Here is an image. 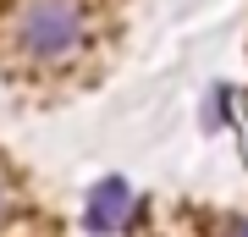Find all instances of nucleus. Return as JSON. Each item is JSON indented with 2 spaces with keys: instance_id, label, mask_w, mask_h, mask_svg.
<instances>
[{
  "instance_id": "1",
  "label": "nucleus",
  "mask_w": 248,
  "mask_h": 237,
  "mask_svg": "<svg viewBox=\"0 0 248 237\" xmlns=\"http://www.w3.org/2000/svg\"><path fill=\"white\" fill-rule=\"evenodd\" d=\"M11 39L33 61H66L83 44V6L78 0H22L17 22H11Z\"/></svg>"
},
{
  "instance_id": "2",
  "label": "nucleus",
  "mask_w": 248,
  "mask_h": 237,
  "mask_svg": "<svg viewBox=\"0 0 248 237\" xmlns=\"http://www.w3.org/2000/svg\"><path fill=\"white\" fill-rule=\"evenodd\" d=\"M127 204H133V193H127V182H99L89 193V232H116L127 221Z\"/></svg>"
},
{
  "instance_id": "3",
  "label": "nucleus",
  "mask_w": 248,
  "mask_h": 237,
  "mask_svg": "<svg viewBox=\"0 0 248 237\" xmlns=\"http://www.w3.org/2000/svg\"><path fill=\"white\" fill-rule=\"evenodd\" d=\"M6 210H11V182L0 176V221H6Z\"/></svg>"
},
{
  "instance_id": "4",
  "label": "nucleus",
  "mask_w": 248,
  "mask_h": 237,
  "mask_svg": "<svg viewBox=\"0 0 248 237\" xmlns=\"http://www.w3.org/2000/svg\"><path fill=\"white\" fill-rule=\"evenodd\" d=\"M232 237H248V221H237V226H232Z\"/></svg>"
}]
</instances>
